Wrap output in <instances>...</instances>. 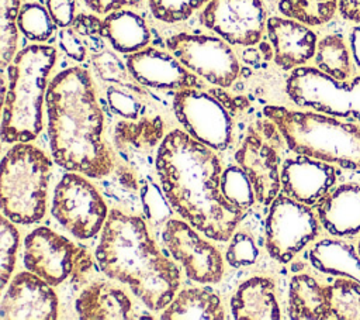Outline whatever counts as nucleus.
I'll use <instances>...</instances> for the list:
<instances>
[{"label":"nucleus","mask_w":360,"mask_h":320,"mask_svg":"<svg viewBox=\"0 0 360 320\" xmlns=\"http://www.w3.org/2000/svg\"><path fill=\"white\" fill-rule=\"evenodd\" d=\"M155 172L170 206L197 231L228 241L245 211L221 192V162L214 149L187 131L172 130L156 149Z\"/></svg>","instance_id":"nucleus-1"},{"label":"nucleus","mask_w":360,"mask_h":320,"mask_svg":"<svg viewBox=\"0 0 360 320\" xmlns=\"http://www.w3.org/2000/svg\"><path fill=\"white\" fill-rule=\"evenodd\" d=\"M49 147L56 165L100 179L117 164L104 140V116L90 73L79 66L59 72L45 93Z\"/></svg>","instance_id":"nucleus-2"},{"label":"nucleus","mask_w":360,"mask_h":320,"mask_svg":"<svg viewBox=\"0 0 360 320\" xmlns=\"http://www.w3.org/2000/svg\"><path fill=\"white\" fill-rule=\"evenodd\" d=\"M96 261L150 310H163L180 286V269L149 234L145 220L114 207L101 228Z\"/></svg>","instance_id":"nucleus-3"},{"label":"nucleus","mask_w":360,"mask_h":320,"mask_svg":"<svg viewBox=\"0 0 360 320\" xmlns=\"http://www.w3.org/2000/svg\"><path fill=\"white\" fill-rule=\"evenodd\" d=\"M56 62V49L30 45L18 51L7 66V92L3 99L1 141H34L42 130V104L48 76Z\"/></svg>","instance_id":"nucleus-4"},{"label":"nucleus","mask_w":360,"mask_h":320,"mask_svg":"<svg viewBox=\"0 0 360 320\" xmlns=\"http://www.w3.org/2000/svg\"><path fill=\"white\" fill-rule=\"evenodd\" d=\"M263 114L274 124L291 151L360 171V124L273 104L264 106Z\"/></svg>","instance_id":"nucleus-5"},{"label":"nucleus","mask_w":360,"mask_h":320,"mask_svg":"<svg viewBox=\"0 0 360 320\" xmlns=\"http://www.w3.org/2000/svg\"><path fill=\"white\" fill-rule=\"evenodd\" d=\"M51 161L38 147L15 142L3 156L0 200L3 216L17 224L39 221L46 211Z\"/></svg>","instance_id":"nucleus-6"},{"label":"nucleus","mask_w":360,"mask_h":320,"mask_svg":"<svg viewBox=\"0 0 360 320\" xmlns=\"http://www.w3.org/2000/svg\"><path fill=\"white\" fill-rule=\"evenodd\" d=\"M285 92L300 107L360 121V76L346 82L318 68L298 66L287 78Z\"/></svg>","instance_id":"nucleus-7"},{"label":"nucleus","mask_w":360,"mask_h":320,"mask_svg":"<svg viewBox=\"0 0 360 320\" xmlns=\"http://www.w3.org/2000/svg\"><path fill=\"white\" fill-rule=\"evenodd\" d=\"M51 211L56 221L79 240H89L103 228L108 209L97 187L77 172L58 182Z\"/></svg>","instance_id":"nucleus-8"},{"label":"nucleus","mask_w":360,"mask_h":320,"mask_svg":"<svg viewBox=\"0 0 360 320\" xmlns=\"http://www.w3.org/2000/svg\"><path fill=\"white\" fill-rule=\"evenodd\" d=\"M318 220L308 204L283 193L270 203L264 224V245L276 261L290 262L318 235Z\"/></svg>","instance_id":"nucleus-9"},{"label":"nucleus","mask_w":360,"mask_h":320,"mask_svg":"<svg viewBox=\"0 0 360 320\" xmlns=\"http://www.w3.org/2000/svg\"><path fill=\"white\" fill-rule=\"evenodd\" d=\"M169 51L191 72L219 87H229L239 76V62L225 39L179 32L166 39Z\"/></svg>","instance_id":"nucleus-10"},{"label":"nucleus","mask_w":360,"mask_h":320,"mask_svg":"<svg viewBox=\"0 0 360 320\" xmlns=\"http://www.w3.org/2000/svg\"><path fill=\"white\" fill-rule=\"evenodd\" d=\"M173 111L194 140L215 151L229 147L232 137L229 113L210 93L197 87L177 90L173 97Z\"/></svg>","instance_id":"nucleus-11"},{"label":"nucleus","mask_w":360,"mask_h":320,"mask_svg":"<svg viewBox=\"0 0 360 320\" xmlns=\"http://www.w3.org/2000/svg\"><path fill=\"white\" fill-rule=\"evenodd\" d=\"M162 240L188 279L198 283H217L221 281L224 273L221 252L186 220L169 219L162 228Z\"/></svg>","instance_id":"nucleus-12"},{"label":"nucleus","mask_w":360,"mask_h":320,"mask_svg":"<svg viewBox=\"0 0 360 320\" xmlns=\"http://www.w3.org/2000/svg\"><path fill=\"white\" fill-rule=\"evenodd\" d=\"M262 0H210L201 14V23L232 45L250 47L260 41L264 31Z\"/></svg>","instance_id":"nucleus-13"},{"label":"nucleus","mask_w":360,"mask_h":320,"mask_svg":"<svg viewBox=\"0 0 360 320\" xmlns=\"http://www.w3.org/2000/svg\"><path fill=\"white\" fill-rule=\"evenodd\" d=\"M82 245L48 227L32 230L24 240V266L52 286L72 276Z\"/></svg>","instance_id":"nucleus-14"},{"label":"nucleus","mask_w":360,"mask_h":320,"mask_svg":"<svg viewBox=\"0 0 360 320\" xmlns=\"http://www.w3.org/2000/svg\"><path fill=\"white\" fill-rule=\"evenodd\" d=\"M58 295L46 281L31 271L11 278L0 303L1 320H55Z\"/></svg>","instance_id":"nucleus-15"},{"label":"nucleus","mask_w":360,"mask_h":320,"mask_svg":"<svg viewBox=\"0 0 360 320\" xmlns=\"http://www.w3.org/2000/svg\"><path fill=\"white\" fill-rule=\"evenodd\" d=\"M165 135V124L159 114L139 120L122 118L117 123L112 134L114 148L120 158L138 173L139 182L152 178L149 171L156 162L155 149Z\"/></svg>","instance_id":"nucleus-16"},{"label":"nucleus","mask_w":360,"mask_h":320,"mask_svg":"<svg viewBox=\"0 0 360 320\" xmlns=\"http://www.w3.org/2000/svg\"><path fill=\"white\" fill-rule=\"evenodd\" d=\"M125 63L131 78L142 86L162 90L201 87V82L174 55L156 48L128 54Z\"/></svg>","instance_id":"nucleus-17"},{"label":"nucleus","mask_w":360,"mask_h":320,"mask_svg":"<svg viewBox=\"0 0 360 320\" xmlns=\"http://www.w3.org/2000/svg\"><path fill=\"white\" fill-rule=\"evenodd\" d=\"M281 193L308 206L316 204L336 182L332 164L298 154L284 161L280 173Z\"/></svg>","instance_id":"nucleus-18"},{"label":"nucleus","mask_w":360,"mask_h":320,"mask_svg":"<svg viewBox=\"0 0 360 320\" xmlns=\"http://www.w3.org/2000/svg\"><path fill=\"white\" fill-rule=\"evenodd\" d=\"M236 164L245 171L260 204H270L281 189L278 155L257 135H248L235 152Z\"/></svg>","instance_id":"nucleus-19"},{"label":"nucleus","mask_w":360,"mask_h":320,"mask_svg":"<svg viewBox=\"0 0 360 320\" xmlns=\"http://www.w3.org/2000/svg\"><path fill=\"white\" fill-rule=\"evenodd\" d=\"M277 66L284 70L307 63L316 52V35L294 18L270 17L266 23Z\"/></svg>","instance_id":"nucleus-20"},{"label":"nucleus","mask_w":360,"mask_h":320,"mask_svg":"<svg viewBox=\"0 0 360 320\" xmlns=\"http://www.w3.org/2000/svg\"><path fill=\"white\" fill-rule=\"evenodd\" d=\"M315 206L318 219L329 234L352 237L360 233V185H340Z\"/></svg>","instance_id":"nucleus-21"},{"label":"nucleus","mask_w":360,"mask_h":320,"mask_svg":"<svg viewBox=\"0 0 360 320\" xmlns=\"http://www.w3.org/2000/svg\"><path fill=\"white\" fill-rule=\"evenodd\" d=\"M76 313L83 320H128L134 319L129 296L108 282H93L75 302Z\"/></svg>","instance_id":"nucleus-22"},{"label":"nucleus","mask_w":360,"mask_h":320,"mask_svg":"<svg viewBox=\"0 0 360 320\" xmlns=\"http://www.w3.org/2000/svg\"><path fill=\"white\" fill-rule=\"evenodd\" d=\"M231 312L236 320H278L281 314L274 282L266 276L242 282L231 297Z\"/></svg>","instance_id":"nucleus-23"},{"label":"nucleus","mask_w":360,"mask_h":320,"mask_svg":"<svg viewBox=\"0 0 360 320\" xmlns=\"http://www.w3.org/2000/svg\"><path fill=\"white\" fill-rule=\"evenodd\" d=\"M288 316L294 320L330 319L328 286H322L309 275H294L288 289Z\"/></svg>","instance_id":"nucleus-24"},{"label":"nucleus","mask_w":360,"mask_h":320,"mask_svg":"<svg viewBox=\"0 0 360 320\" xmlns=\"http://www.w3.org/2000/svg\"><path fill=\"white\" fill-rule=\"evenodd\" d=\"M103 37L121 54H132L146 48L150 32L145 20L131 10H114L105 16L101 27Z\"/></svg>","instance_id":"nucleus-25"},{"label":"nucleus","mask_w":360,"mask_h":320,"mask_svg":"<svg viewBox=\"0 0 360 320\" xmlns=\"http://www.w3.org/2000/svg\"><path fill=\"white\" fill-rule=\"evenodd\" d=\"M308 258L319 272L360 282V255L349 242L332 238L321 240L312 245Z\"/></svg>","instance_id":"nucleus-26"},{"label":"nucleus","mask_w":360,"mask_h":320,"mask_svg":"<svg viewBox=\"0 0 360 320\" xmlns=\"http://www.w3.org/2000/svg\"><path fill=\"white\" fill-rule=\"evenodd\" d=\"M160 319L224 320L225 310L219 296L211 288H187L176 293L172 302L163 309Z\"/></svg>","instance_id":"nucleus-27"},{"label":"nucleus","mask_w":360,"mask_h":320,"mask_svg":"<svg viewBox=\"0 0 360 320\" xmlns=\"http://www.w3.org/2000/svg\"><path fill=\"white\" fill-rule=\"evenodd\" d=\"M97 180L100 182L103 195L117 209L132 214L142 211L141 182L138 173L131 166L117 162L110 173Z\"/></svg>","instance_id":"nucleus-28"},{"label":"nucleus","mask_w":360,"mask_h":320,"mask_svg":"<svg viewBox=\"0 0 360 320\" xmlns=\"http://www.w3.org/2000/svg\"><path fill=\"white\" fill-rule=\"evenodd\" d=\"M315 63L318 69L332 78L346 80L352 75V62L343 37L338 34L323 37L316 45Z\"/></svg>","instance_id":"nucleus-29"},{"label":"nucleus","mask_w":360,"mask_h":320,"mask_svg":"<svg viewBox=\"0 0 360 320\" xmlns=\"http://www.w3.org/2000/svg\"><path fill=\"white\" fill-rule=\"evenodd\" d=\"M330 319L360 320V282L339 278L328 285Z\"/></svg>","instance_id":"nucleus-30"},{"label":"nucleus","mask_w":360,"mask_h":320,"mask_svg":"<svg viewBox=\"0 0 360 320\" xmlns=\"http://www.w3.org/2000/svg\"><path fill=\"white\" fill-rule=\"evenodd\" d=\"M143 94L145 92H142L141 87L135 86L132 82L122 85L112 83L105 92V99L110 110L114 114L120 116L124 120H139L146 116L158 114H148L146 103L142 99Z\"/></svg>","instance_id":"nucleus-31"},{"label":"nucleus","mask_w":360,"mask_h":320,"mask_svg":"<svg viewBox=\"0 0 360 320\" xmlns=\"http://www.w3.org/2000/svg\"><path fill=\"white\" fill-rule=\"evenodd\" d=\"M338 8V0H280L278 10L288 18L307 25L328 23Z\"/></svg>","instance_id":"nucleus-32"},{"label":"nucleus","mask_w":360,"mask_h":320,"mask_svg":"<svg viewBox=\"0 0 360 320\" xmlns=\"http://www.w3.org/2000/svg\"><path fill=\"white\" fill-rule=\"evenodd\" d=\"M221 192L228 203L242 211L249 210L256 200L252 182L239 165H229L222 171Z\"/></svg>","instance_id":"nucleus-33"},{"label":"nucleus","mask_w":360,"mask_h":320,"mask_svg":"<svg viewBox=\"0 0 360 320\" xmlns=\"http://www.w3.org/2000/svg\"><path fill=\"white\" fill-rule=\"evenodd\" d=\"M17 24L20 31L31 41L45 42L55 31V21L48 8L38 3H25L20 8Z\"/></svg>","instance_id":"nucleus-34"},{"label":"nucleus","mask_w":360,"mask_h":320,"mask_svg":"<svg viewBox=\"0 0 360 320\" xmlns=\"http://www.w3.org/2000/svg\"><path fill=\"white\" fill-rule=\"evenodd\" d=\"M20 8V0H0V63L3 70L7 69L15 56Z\"/></svg>","instance_id":"nucleus-35"},{"label":"nucleus","mask_w":360,"mask_h":320,"mask_svg":"<svg viewBox=\"0 0 360 320\" xmlns=\"http://www.w3.org/2000/svg\"><path fill=\"white\" fill-rule=\"evenodd\" d=\"M141 202L142 213L152 226H165V223L170 219V203L153 178L141 182Z\"/></svg>","instance_id":"nucleus-36"},{"label":"nucleus","mask_w":360,"mask_h":320,"mask_svg":"<svg viewBox=\"0 0 360 320\" xmlns=\"http://www.w3.org/2000/svg\"><path fill=\"white\" fill-rule=\"evenodd\" d=\"M18 231L14 227V223L6 216L0 221V279L1 289L8 283L11 273L15 266V255L18 250Z\"/></svg>","instance_id":"nucleus-37"},{"label":"nucleus","mask_w":360,"mask_h":320,"mask_svg":"<svg viewBox=\"0 0 360 320\" xmlns=\"http://www.w3.org/2000/svg\"><path fill=\"white\" fill-rule=\"evenodd\" d=\"M210 0H148L152 14L169 24L180 23L188 18L197 8Z\"/></svg>","instance_id":"nucleus-38"},{"label":"nucleus","mask_w":360,"mask_h":320,"mask_svg":"<svg viewBox=\"0 0 360 320\" xmlns=\"http://www.w3.org/2000/svg\"><path fill=\"white\" fill-rule=\"evenodd\" d=\"M259 257V248L252 238V235L238 231L231 237V242L225 252V259L229 266L240 268L246 265H252L256 262Z\"/></svg>","instance_id":"nucleus-39"},{"label":"nucleus","mask_w":360,"mask_h":320,"mask_svg":"<svg viewBox=\"0 0 360 320\" xmlns=\"http://www.w3.org/2000/svg\"><path fill=\"white\" fill-rule=\"evenodd\" d=\"M70 27L82 39V42L86 45L89 52L94 55L103 51L104 48V37L101 32L103 21L98 20L96 16L80 13L79 16L75 17Z\"/></svg>","instance_id":"nucleus-40"},{"label":"nucleus","mask_w":360,"mask_h":320,"mask_svg":"<svg viewBox=\"0 0 360 320\" xmlns=\"http://www.w3.org/2000/svg\"><path fill=\"white\" fill-rule=\"evenodd\" d=\"M93 68L100 79L104 82H111L115 85L129 83L128 79V68L122 65V62L111 52L101 51L91 56Z\"/></svg>","instance_id":"nucleus-41"},{"label":"nucleus","mask_w":360,"mask_h":320,"mask_svg":"<svg viewBox=\"0 0 360 320\" xmlns=\"http://www.w3.org/2000/svg\"><path fill=\"white\" fill-rule=\"evenodd\" d=\"M58 42L60 49L70 56L72 59L82 62L86 59L89 49L86 48V45L82 42V39L77 37V34L73 31V28L69 27H63L59 34H58Z\"/></svg>","instance_id":"nucleus-42"},{"label":"nucleus","mask_w":360,"mask_h":320,"mask_svg":"<svg viewBox=\"0 0 360 320\" xmlns=\"http://www.w3.org/2000/svg\"><path fill=\"white\" fill-rule=\"evenodd\" d=\"M46 8L58 27H69L75 20L76 0H46Z\"/></svg>","instance_id":"nucleus-43"},{"label":"nucleus","mask_w":360,"mask_h":320,"mask_svg":"<svg viewBox=\"0 0 360 320\" xmlns=\"http://www.w3.org/2000/svg\"><path fill=\"white\" fill-rule=\"evenodd\" d=\"M90 10L98 14H108L114 10L141 4V0H83Z\"/></svg>","instance_id":"nucleus-44"},{"label":"nucleus","mask_w":360,"mask_h":320,"mask_svg":"<svg viewBox=\"0 0 360 320\" xmlns=\"http://www.w3.org/2000/svg\"><path fill=\"white\" fill-rule=\"evenodd\" d=\"M338 8L343 18L360 23V0H338Z\"/></svg>","instance_id":"nucleus-45"},{"label":"nucleus","mask_w":360,"mask_h":320,"mask_svg":"<svg viewBox=\"0 0 360 320\" xmlns=\"http://www.w3.org/2000/svg\"><path fill=\"white\" fill-rule=\"evenodd\" d=\"M350 47H352V54H353L354 62L360 69V25H357L352 30Z\"/></svg>","instance_id":"nucleus-46"},{"label":"nucleus","mask_w":360,"mask_h":320,"mask_svg":"<svg viewBox=\"0 0 360 320\" xmlns=\"http://www.w3.org/2000/svg\"><path fill=\"white\" fill-rule=\"evenodd\" d=\"M259 59H260V55H259V52H257L256 49H253V48L245 49V52H243V61H245L246 63H249V65H256V63L259 62Z\"/></svg>","instance_id":"nucleus-47"},{"label":"nucleus","mask_w":360,"mask_h":320,"mask_svg":"<svg viewBox=\"0 0 360 320\" xmlns=\"http://www.w3.org/2000/svg\"><path fill=\"white\" fill-rule=\"evenodd\" d=\"M357 252H359V255H360V240H359V244H357Z\"/></svg>","instance_id":"nucleus-48"}]
</instances>
